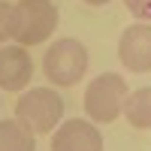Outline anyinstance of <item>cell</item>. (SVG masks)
Instances as JSON below:
<instances>
[{"label": "cell", "mask_w": 151, "mask_h": 151, "mask_svg": "<svg viewBox=\"0 0 151 151\" xmlns=\"http://www.w3.org/2000/svg\"><path fill=\"white\" fill-rule=\"evenodd\" d=\"M118 60L130 73H148L151 70V24L139 21V24H130L121 33Z\"/></svg>", "instance_id": "cell-5"}, {"label": "cell", "mask_w": 151, "mask_h": 151, "mask_svg": "<svg viewBox=\"0 0 151 151\" xmlns=\"http://www.w3.org/2000/svg\"><path fill=\"white\" fill-rule=\"evenodd\" d=\"M85 112L97 124H112L127 103V79L118 73H103L85 88Z\"/></svg>", "instance_id": "cell-4"}, {"label": "cell", "mask_w": 151, "mask_h": 151, "mask_svg": "<svg viewBox=\"0 0 151 151\" xmlns=\"http://www.w3.org/2000/svg\"><path fill=\"white\" fill-rule=\"evenodd\" d=\"M0 151H36L33 130L15 121H0Z\"/></svg>", "instance_id": "cell-9"}, {"label": "cell", "mask_w": 151, "mask_h": 151, "mask_svg": "<svg viewBox=\"0 0 151 151\" xmlns=\"http://www.w3.org/2000/svg\"><path fill=\"white\" fill-rule=\"evenodd\" d=\"M33 79V60L24 45H3L0 48V88L3 91H24Z\"/></svg>", "instance_id": "cell-7"}, {"label": "cell", "mask_w": 151, "mask_h": 151, "mask_svg": "<svg viewBox=\"0 0 151 151\" xmlns=\"http://www.w3.org/2000/svg\"><path fill=\"white\" fill-rule=\"evenodd\" d=\"M42 73L45 79L58 88H73L82 82V76L88 73V48L79 40H64L52 42V48L42 58Z\"/></svg>", "instance_id": "cell-3"}, {"label": "cell", "mask_w": 151, "mask_h": 151, "mask_svg": "<svg viewBox=\"0 0 151 151\" xmlns=\"http://www.w3.org/2000/svg\"><path fill=\"white\" fill-rule=\"evenodd\" d=\"M82 3H88V6H106V3H112V0H82Z\"/></svg>", "instance_id": "cell-12"}, {"label": "cell", "mask_w": 151, "mask_h": 151, "mask_svg": "<svg viewBox=\"0 0 151 151\" xmlns=\"http://www.w3.org/2000/svg\"><path fill=\"white\" fill-rule=\"evenodd\" d=\"M9 21H12V6L6 0H0V45H3L6 36H9Z\"/></svg>", "instance_id": "cell-11"}, {"label": "cell", "mask_w": 151, "mask_h": 151, "mask_svg": "<svg viewBox=\"0 0 151 151\" xmlns=\"http://www.w3.org/2000/svg\"><path fill=\"white\" fill-rule=\"evenodd\" d=\"M15 118L33 133H55L64 118V97L52 88H30L18 97Z\"/></svg>", "instance_id": "cell-2"}, {"label": "cell", "mask_w": 151, "mask_h": 151, "mask_svg": "<svg viewBox=\"0 0 151 151\" xmlns=\"http://www.w3.org/2000/svg\"><path fill=\"white\" fill-rule=\"evenodd\" d=\"M124 118L136 130H151V88H139V91L127 94Z\"/></svg>", "instance_id": "cell-8"}, {"label": "cell", "mask_w": 151, "mask_h": 151, "mask_svg": "<svg viewBox=\"0 0 151 151\" xmlns=\"http://www.w3.org/2000/svg\"><path fill=\"white\" fill-rule=\"evenodd\" d=\"M58 27V6L52 0H18L12 6L9 36L18 45H40Z\"/></svg>", "instance_id": "cell-1"}, {"label": "cell", "mask_w": 151, "mask_h": 151, "mask_svg": "<svg viewBox=\"0 0 151 151\" xmlns=\"http://www.w3.org/2000/svg\"><path fill=\"white\" fill-rule=\"evenodd\" d=\"M52 151H103V133L82 118L64 121L52 136Z\"/></svg>", "instance_id": "cell-6"}, {"label": "cell", "mask_w": 151, "mask_h": 151, "mask_svg": "<svg viewBox=\"0 0 151 151\" xmlns=\"http://www.w3.org/2000/svg\"><path fill=\"white\" fill-rule=\"evenodd\" d=\"M124 6H127V12L133 18H139V21H151V0H124Z\"/></svg>", "instance_id": "cell-10"}]
</instances>
